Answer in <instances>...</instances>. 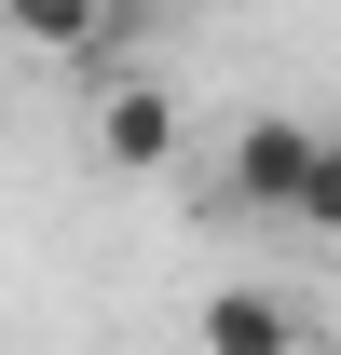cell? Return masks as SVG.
<instances>
[{"label": "cell", "instance_id": "obj_1", "mask_svg": "<svg viewBox=\"0 0 341 355\" xmlns=\"http://www.w3.org/2000/svg\"><path fill=\"white\" fill-rule=\"evenodd\" d=\"M314 137H328V123H300V110H246V123H232V205H259V219H300Z\"/></svg>", "mask_w": 341, "mask_h": 355}, {"label": "cell", "instance_id": "obj_2", "mask_svg": "<svg viewBox=\"0 0 341 355\" xmlns=\"http://www.w3.org/2000/svg\"><path fill=\"white\" fill-rule=\"evenodd\" d=\"M191 355H314L287 287H205L191 301Z\"/></svg>", "mask_w": 341, "mask_h": 355}, {"label": "cell", "instance_id": "obj_3", "mask_svg": "<svg viewBox=\"0 0 341 355\" xmlns=\"http://www.w3.org/2000/svg\"><path fill=\"white\" fill-rule=\"evenodd\" d=\"M96 164L164 178V164H177V96H164V83H110V96H96Z\"/></svg>", "mask_w": 341, "mask_h": 355}, {"label": "cell", "instance_id": "obj_4", "mask_svg": "<svg viewBox=\"0 0 341 355\" xmlns=\"http://www.w3.org/2000/svg\"><path fill=\"white\" fill-rule=\"evenodd\" d=\"M300 232H328V246H341V123L314 137V178H300Z\"/></svg>", "mask_w": 341, "mask_h": 355}]
</instances>
